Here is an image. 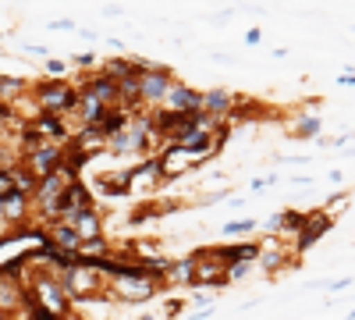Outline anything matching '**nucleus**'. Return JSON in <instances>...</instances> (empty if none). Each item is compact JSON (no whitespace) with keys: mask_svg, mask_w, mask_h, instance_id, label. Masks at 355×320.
I'll use <instances>...</instances> for the list:
<instances>
[{"mask_svg":"<svg viewBox=\"0 0 355 320\" xmlns=\"http://www.w3.org/2000/svg\"><path fill=\"white\" fill-rule=\"evenodd\" d=\"M135 68H139V107L160 110L171 82H174V71L164 65H150V61H135Z\"/></svg>","mask_w":355,"mask_h":320,"instance_id":"f257e3e1","label":"nucleus"},{"mask_svg":"<svg viewBox=\"0 0 355 320\" xmlns=\"http://www.w3.org/2000/svg\"><path fill=\"white\" fill-rule=\"evenodd\" d=\"M28 96H33V103H36V110L40 114H71L75 110V103H78V90L71 82H36L33 90H28Z\"/></svg>","mask_w":355,"mask_h":320,"instance_id":"f03ea898","label":"nucleus"},{"mask_svg":"<svg viewBox=\"0 0 355 320\" xmlns=\"http://www.w3.org/2000/svg\"><path fill=\"white\" fill-rule=\"evenodd\" d=\"M160 278L153 271H142V274H121V278H110L107 281V296L114 303H146L160 292Z\"/></svg>","mask_w":355,"mask_h":320,"instance_id":"7ed1b4c3","label":"nucleus"},{"mask_svg":"<svg viewBox=\"0 0 355 320\" xmlns=\"http://www.w3.org/2000/svg\"><path fill=\"white\" fill-rule=\"evenodd\" d=\"M61 160H64V146H61V142H40V146H33L28 153L18 157V164H25L40 182L46 178V174H53L57 167H61Z\"/></svg>","mask_w":355,"mask_h":320,"instance_id":"20e7f679","label":"nucleus"},{"mask_svg":"<svg viewBox=\"0 0 355 320\" xmlns=\"http://www.w3.org/2000/svg\"><path fill=\"white\" fill-rule=\"evenodd\" d=\"M331 224H334V217H331L327 210H313V214H306L302 231H299V235H295V242H291V256H295V253H306L309 246H316V242L331 231Z\"/></svg>","mask_w":355,"mask_h":320,"instance_id":"39448f33","label":"nucleus"},{"mask_svg":"<svg viewBox=\"0 0 355 320\" xmlns=\"http://www.w3.org/2000/svg\"><path fill=\"white\" fill-rule=\"evenodd\" d=\"M164 107H167V110H178V114H199V110H202V93L174 78L171 90H167V96H164Z\"/></svg>","mask_w":355,"mask_h":320,"instance_id":"423d86ee","label":"nucleus"},{"mask_svg":"<svg viewBox=\"0 0 355 320\" xmlns=\"http://www.w3.org/2000/svg\"><path fill=\"white\" fill-rule=\"evenodd\" d=\"M202 285H227V267L217 264V260H196V278H192V288H202Z\"/></svg>","mask_w":355,"mask_h":320,"instance_id":"0eeeda50","label":"nucleus"},{"mask_svg":"<svg viewBox=\"0 0 355 320\" xmlns=\"http://www.w3.org/2000/svg\"><path fill=\"white\" fill-rule=\"evenodd\" d=\"M128 121H132V114H128L125 107H107V110H103V118L96 121V132H100L103 139H114L117 132H125V128H128Z\"/></svg>","mask_w":355,"mask_h":320,"instance_id":"6e6552de","label":"nucleus"},{"mask_svg":"<svg viewBox=\"0 0 355 320\" xmlns=\"http://www.w3.org/2000/svg\"><path fill=\"white\" fill-rule=\"evenodd\" d=\"M75 231H78V239L82 242H89V239H100L103 235V217H100V210L93 207V210H82L75 221H68Z\"/></svg>","mask_w":355,"mask_h":320,"instance_id":"1a4fd4ad","label":"nucleus"},{"mask_svg":"<svg viewBox=\"0 0 355 320\" xmlns=\"http://www.w3.org/2000/svg\"><path fill=\"white\" fill-rule=\"evenodd\" d=\"M46 239H50V242H53L57 249H64V253H78V246H82L78 231H75L71 224H64V221L50 224V228H46Z\"/></svg>","mask_w":355,"mask_h":320,"instance_id":"9d476101","label":"nucleus"},{"mask_svg":"<svg viewBox=\"0 0 355 320\" xmlns=\"http://www.w3.org/2000/svg\"><path fill=\"white\" fill-rule=\"evenodd\" d=\"M234 103V93L227 90H206L202 93V114H210V118H224Z\"/></svg>","mask_w":355,"mask_h":320,"instance_id":"9b49d317","label":"nucleus"},{"mask_svg":"<svg viewBox=\"0 0 355 320\" xmlns=\"http://www.w3.org/2000/svg\"><path fill=\"white\" fill-rule=\"evenodd\" d=\"M196 278V260H167V267L160 274V281H174V285H192Z\"/></svg>","mask_w":355,"mask_h":320,"instance_id":"f8f14e48","label":"nucleus"},{"mask_svg":"<svg viewBox=\"0 0 355 320\" xmlns=\"http://www.w3.org/2000/svg\"><path fill=\"white\" fill-rule=\"evenodd\" d=\"M323 121H320V114H299V121L291 125V135H299V139H313L320 135Z\"/></svg>","mask_w":355,"mask_h":320,"instance_id":"ddd939ff","label":"nucleus"},{"mask_svg":"<svg viewBox=\"0 0 355 320\" xmlns=\"http://www.w3.org/2000/svg\"><path fill=\"white\" fill-rule=\"evenodd\" d=\"M256 228H259V221H252V217H242V221H227L220 231H224L227 239H245L249 231H256Z\"/></svg>","mask_w":355,"mask_h":320,"instance_id":"4468645a","label":"nucleus"},{"mask_svg":"<svg viewBox=\"0 0 355 320\" xmlns=\"http://www.w3.org/2000/svg\"><path fill=\"white\" fill-rule=\"evenodd\" d=\"M302 224H306V214H299V210H284V214H281V235H299Z\"/></svg>","mask_w":355,"mask_h":320,"instance_id":"2eb2a0df","label":"nucleus"},{"mask_svg":"<svg viewBox=\"0 0 355 320\" xmlns=\"http://www.w3.org/2000/svg\"><path fill=\"white\" fill-rule=\"evenodd\" d=\"M43 71L50 75V82H64V75L71 71V65L61 61V57H46V61H43Z\"/></svg>","mask_w":355,"mask_h":320,"instance_id":"dca6fc26","label":"nucleus"},{"mask_svg":"<svg viewBox=\"0 0 355 320\" xmlns=\"http://www.w3.org/2000/svg\"><path fill=\"white\" fill-rule=\"evenodd\" d=\"M96 61H100V57H96L93 50H85V53H75L68 65H71V68H82V71H93V68H96Z\"/></svg>","mask_w":355,"mask_h":320,"instance_id":"f3484780","label":"nucleus"},{"mask_svg":"<svg viewBox=\"0 0 355 320\" xmlns=\"http://www.w3.org/2000/svg\"><path fill=\"white\" fill-rule=\"evenodd\" d=\"M249 271H252L249 260H239V264H231V267H227V285H231V281H239V278H245Z\"/></svg>","mask_w":355,"mask_h":320,"instance_id":"a211bd4d","label":"nucleus"},{"mask_svg":"<svg viewBox=\"0 0 355 320\" xmlns=\"http://www.w3.org/2000/svg\"><path fill=\"white\" fill-rule=\"evenodd\" d=\"M15 192V182H11V171L8 167H0V199L4 196H11Z\"/></svg>","mask_w":355,"mask_h":320,"instance_id":"6ab92c4d","label":"nucleus"},{"mask_svg":"<svg viewBox=\"0 0 355 320\" xmlns=\"http://www.w3.org/2000/svg\"><path fill=\"white\" fill-rule=\"evenodd\" d=\"M11 164H15V157H11V146H8L4 139H0V167H11Z\"/></svg>","mask_w":355,"mask_h":320,"instance_id":"aec40b11","label":"nucleus"},{"mask_svg":"<svg viewBox=\"0 0 355 320\" xmlns=\"http://www.w3.org/2000/svg\"><path fill=\"white\" fill-rule=\"evenodd\" d=\"M266 185H277V174H266V178H256L252 189H266Z\"/></svg>","mask_w":355,"mask_h":320,"instance_id":"412c9836","label":"nucleus"},{"mask_svg":"<svg viewBox=\"0 0 355 320\" xmlns=\"http://www.w3.org/2000/svg\"><path fill=\"white\" fill-rule=\"evenodd\" d=\"M259 40H263L259 28H249V33H245V43H249V47H259Z\"/></svg>","mask_w":355,"mask_h":320,"instance_id":"4be33fe9","label":"nucleus"},{"mask_svg":"<svg viewBox=\"0 0 355 320\" xmlns=\"http://www.w3.org/2000/svg\"><path fill=\"white\" fill-rule=\"evenodd\" d=\"M50 28H75V22H71V18H53Z\"/></svg>","mask_w":355,"mask_h":320,"instance_id":"5701e85b","label":"nucleus"},{"mask_svg":"<svg viewBox=\"0 0 355 320\" xmlns=\"http://www.w3.org/2000/svg\"><path fill=\"white\" fill-rule=\"evenodd\" d=\"M352 285V278H338V281H331L327 288H331V292H341V288H348Z\"/></svg>","mask_w":355,"mask_h":320,"instance_id":"b1692460","label":"nucleus"},{"mask_svg":"<svg viewBox=\"0 0 355 320\" xmlns=\"http://www.w3.org/2000/svg\"><path fill=\"white\" fill-rule=\"evenodd\" d=\"M103 15H107V18H117V15H121V8H117V4H110V8H103Z\"/></svg>","mask_w":355,"mask_h":320,"instance_id":"393cba45","label":"nucleus"},{"mask_svg":"<svg viewBox=\"0 0 355 320\" xmlns=\"http://www.w3.org/2000/svg\"><path fill=\"white\" fill-rule=\"evenodd\" d=\"M338 82H341V85H355V75H352V71H345V75H341Z\"/></svg>","mask_w":355,"mask_h":320,"instance_id":"a878e982","label":"nucleus"},{"mask_svg":"<svg viewBox=\"0 0 355 320\" xmlns=\"http://www.w3.org/2000/svg\"><path fill=\"white\" fill-rule=\"evenodd\" d=\"M135 320H160L157 313H142V317H135Z\"/></svg>","mask_w":355,"mask_h":320,"instance_id":"bb28decb","label":"nucleus"},{"mask_svg":"<svg viewBox=\"0 0 355 320\" xmlns=\"http://www.w3.org/2000/svg\"><path fill=\"white\" fill-rule=\"evenodd\" d=\"M0 320H11V317H8V313H4V310H0Z\"/></svg>","mask_w":355,"mask_h":320,"instance_id":"cd10ccee","label":"nucleus"},{"mask_svg":"<svg viewBox=\"0 0 355 320\" xmlns=\"http://www.w3.org/2000/svg\"><path fill=\"white\" fill-rule=\"evenodd\" d=\"M345 320H355V310H352V313H348V317H345Z\"/></svg>","mask_w":355,"mask_h":320,"instance_id":"c85d7f7f","label":"nucleus"}]
</instances>
